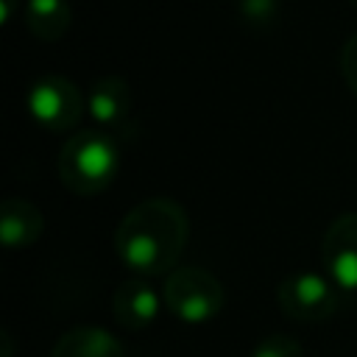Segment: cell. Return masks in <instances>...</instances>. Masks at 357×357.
Returning <instances> with one entry per match:
<instances>
[{
    "instance_id": "7a4b0ae2",
    "label": "cell",
    "mask_w": 357,
    "mask_h": 357,
    "mask_svg": "<svg viewBox=\"0 0 357 357\" xmlns=\"http://www.w3.org/2000/svg\"><path fill=\"white\" fill-rule=\"evenodd\" d=\"M120 151L112 134L100 128L75 131L59 153V178L75 195H98L117 178Z\"/></svg>"
},
{
    "instance_id": "2e32d148",
    "label": "cell",
    "mask_w": 357,
    "mask_h": 357,
    "mask_svg": "<svg viewBox=\"0 0 357 357\" xmlns=\"http://www.w3.org/2000/svg\"><path fill=\"white\" fill-rule=\"evenodd\" d=\"M349 3H351V6H354V8H357V0H349Z\"/></svg>"
},
{
    "instance_id": "52a82bcc",
    "label": "cell",
    "mask_w": 357,
    "mask_h": 357,
    "mask_svg": "<svg viewBox=\"0 0 357 357\" xmlns=\"http://www.w3.org/2000/svg\"><path fill=\"white\" fill-rule=\"evenodd\" d=\"M86 112L100 131H126L134 120V92L120 75H103L89 86Z\"/></svg>"
},
{
    "instance_id": "6da1fadb",
    "label": "cell",
    "mask_w": 357,
    "mask_h": 357,
    "mask_svg": "<svg viewBox=\"0 0 357 357\" xmlns=\"http://www.w3.org/2000/svg\"><path fill=\"white\" fill-rule=\"evenodd\" d=\"M187 240L190 218L184 206L170 198H145L120 220L114 231V251L134 276L153 279L178 268Z\"/></svg>"
},
{
    "instance_id": "ba28073f",
    "label": "cell",
    "mask_w": 357,
    "mask_h": 357,
    "mask_svg": "<svg viewBox=\"0 0 357 357\" xmlns=\"http://www.w3.org/2000/svg\"><path fill=\"white\" fill-rule=\"evenodd\" d=\"M162 304H165L162 293H156V287L148 279L131 276L117 284L112 296V315L126 329H145L156 321Z\"/></svg>"
},
{
    "instance_id": "277c9868",
    "label": "cell",
    "mask_w": 357,
    "mask_h": 357,
    "mask_svg": "<svg viewBox=\"0 0 357 357\" xmlns=\"http://www.w3.org/2000/svg\"><path fill=\"white\" fill-rule=\"evenodd\" d=\"M28 112L42 128L64 134V131L78 128V123L86 112V100L70 78L42 75L28 89Z\"/></svg>"
},
{
    "instance_id": "3957f363",
    "label": "cell",
    "mask_w": 357,
    "mask_h": 357,
    "mask_svg": "<svg viewBox=\"0 0 357 357\" xmlns=\"http://www.w3.org/2000/svg\"><path fill=\"white\" fill-rule=\"evenodd\" d=\"M162 298L173 318L195 326L212 321L223 310L226 290L218 282V276L209 273L206 268L181 265L173 273H167L162 284Z\"/></svg>"
},
{
    "instance_id": "9c48e42d",
    "label": "cell",
    "mask_w": 357,
    "mask_h": 357,
    "mask_svg": "<svg viewBox=\"0 0 357 357\" xmlns=\"http://www.w3.org/2000/svg\"><path fill=\"white\" fill-rule=\"evenodd\" d=\"M45 231L42 212L25 198H6L0 204V240L8 248H28Z\"/></svg>"
},
{
    "instance_id": "5b68a950",
    "label": "cell",
    "mask_w": 357,
    "mask_h": 357,
    "mask_svg": "<svg viewBox=\"0 0 357 357\" xmlns=\"http://www.w3.org/2000/svg\"><path fill=\"white\" fill-rule=\"evenodd\" d=\"M276 298L287 318L298 324H318L337 310V284L329 276L298 271L279 282Z\"/></svg>"
},
{
    "instance_id": "8fae6325",
    "label": "cell",
    "mask_w": 357,
    "mask_h": 357,
    "mask_svg": "<svg viewBox=\"0 0 357 357\" xmlns=\"http://www.w3.org/2000/svg\"><path fill=\"white\" fill-rule=\"evenodd\" d=\"M22 20L36 39L56 42L70 31L73 11L67 0H25Z\"/></svg>"
},
{
    "instance_id": "4fadbf2b",
    "label": "cell",
    "mask_w": 357,
    "mask_h": 357,
    "mask_svg": "<svg viewBox=\"0 0 357 357\" xmlns=\"http://www.w3.org/2000/svg\"><path fill=\"white\" fill-rule=\"evenodd\" d=\"M237 8L251 28H271L279 17V0H237Z\"/></svg>"
},
{
    "instance_id": "30bf717a",
    "label": "cell",
    "mask_w": 357,
    "mask_h": 357,
    "mask_svg": "<svg viewBox=\"0 0 357 357\" xmlns=\"http://www.w3.org/2000/svg\"><path fill=\"white\" fill-rule=\"evenodd\" d=\"M50 357H126V351L120 340L100 326H73L56 340Z\"/></svg>"
},
{
    "instance_id": "7c38bea8",
    "label": "cell",
    "mask_w": 357,
    "mask_h": 357,
    "mask_svg": "<svg viewBox=\"0 0 357 357\" xmlns=\"http://www.w3.org/2000/svg\"><path fill=\"white\" fill-rule=\"evenodd\" d=\"M248 357H304V349L290 335H268L248 351Z\"/></svg>"
},
{
    "instance_id": "5bb4252c",
    "label": "cell",
    "mask_w": 357,
    "mask_h": 357,
    "mask_svg": "<svg viewBox=\"0 0 357 357\" xmlns=\"http://www.w3.org/2000/svg\"><path fill=\"white\" fill-rule=\"evenodd\" d=\"M340 73H343L349 89L357 95V33H351L340 50Z\"/></svg>"
},
{
    "instance_id": "8992f818",
    "label": "cell",
    "mask_w": 357,
    "mask_h": 357,
    "mask_svg": "<svg viewBox=\"0 0 357 357\" xmlns=\"http://www.w3.org/2000/svg\"><path fill=\"white\" fill-rule=\"evenodd\" d=\"M321 259L340 290H357V212H343L329 223L321 240Z\"/></svg>"
},
{
    "instance_id": "9a60e30c",
    "label": "cell",
    "mask_w": 357,
    "mask_h": 357,
    "mask_svg": "<svg viewBox=\"0 0 357 357\" xmlns=\"http://www.w3.org/2000/svg\"><path fill=\"white\" fill-rule=\"evenodd\" d=\"M11 14H14V0H0V22H8Z\"/></svg>"
}]
</instances>
